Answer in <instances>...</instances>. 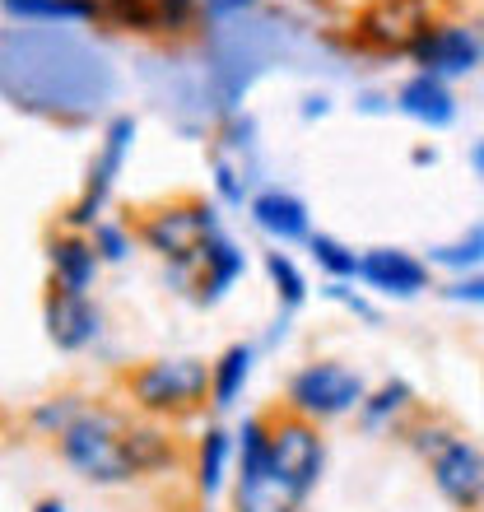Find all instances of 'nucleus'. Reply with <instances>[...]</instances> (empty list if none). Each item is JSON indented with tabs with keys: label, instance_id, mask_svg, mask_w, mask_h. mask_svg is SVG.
Returning <instances> with one entry per match:
<instances>
[{
	"label": "nucleus",
	"instance_id": "9b49d317",
	"mask_svg": "<svg viewBox=\"0 0 484 512\" xmlns=\"http://www.w3.org/2000/svg\"><path fill=\"white\" fill-rule=\"evenodd\" d=\"M131 140H135V122L131 117H117V122L108 126V135H103V154H98V163L89 168V182H84L80 201L66 210L70 229H94L98 224V210H103L112 182H117V168H121V159H126Z\"/></svg>",
	"mask_w": 484,
	"mask_h": 512
},
{
	"label": "nucleus",
	"instance_id": "39448f33",
	"mask_svg": "<svg viewBox=\"0 0 484 512\" xmlns=\"http://www.w3.org/2000/svg\"><path fill=\"white\" fill-rule=\"evenodd\" d=\"M219 233L215 205L196 201V196H182V201H168L159 210H149L140 219V238H145L149 252H159L177 275H191L196 261H201L205 243Z\"/></svg>",
	"mask_w": 484,
	"mask_h": 512
},
{
	"label": "nucleus",
	"instance_id": "6e6552de",
	"mask_svg": "<svg viewBox=\"0 0 484 512\" xmlns=\"http://www.w3.org/2000/svg\"><path fill=\"white\" fill-rule=\"evenodd\" d=\"M363 396H368V382L354 373V368L336 364V359H317V364H303L284 387V410L312 419V424H326V419H340L359 410Z\"/></svg>",
	"mask_w": 484,
	"mask_h": 512
},
{
	"label": "nucleus",
	"instance_id": "c85d7f7f",
	"mask_svg": "<svg viewBox=\"0 0 484 512\" xmlns=\"http://www.w3.org/2000/svg\"><path fill=\"white\" fill-rule=\"evenodd\" d=\"M94 247L103 261H121V256L131 252V247H126V233H121L117 224H103V219L94 224Z\"/></svg>",
	"mask_w": 484,
	"mask_h": 512
},
{
	"label": "nucleus",
	"instance_id": "dca6fc26",
	"mask_svg": "<svg viewBox=\"0 0 484 512\" xmlns=\"http://www.w3.org/2000/svg\"><path fill=\"white\" fill-rule=\"evenodd\" d=\"M47 261H52V289H66V294H84L94 284L98 270V247L94 238H80V233H61L47 247Z\"/></svg>",
	"mask_w": 484,
	"mask_h": 512
},
{
	"label": "nucleus",
	"instance_id": "f3484780",
	"mask_svg": "<svg viewBox=\"0 0 484 512\" xmlns=\"http://www.w3.org/2000/svg\"><path fill=\"white\" fill-rule=\"evenodd\" d=\"M242 247L238 243H229L224 233H215L210 243H205V252H201V261H196V294H201V303H215V298H224L233 289V280L242 275Z\"/></svg>",
	"mask_w": 484,
	"mask_h": 512
},
{
	"label": "nucleus",
	"instance_id": "f704fd0d",
	"mask_svg": "<svg viewBox=\"0 0 484 512\" xmlns=\"http://www.w3.org/2000/svg\"><path fill=\"white\" fill-rule=\"evenodd\" d=\"M410 159H415V163H419V168H424V163H433V159H438V154H433V149H429V145H419V149H415V154H410Z\"/></svg>",
	"mask_w": 484,
	"mask_h": 512
},
{
	"label": "nucleus",
	"instance_id": "c756f323",
	"mask_svg": "<svg viewBox=\"0 0 484 512\" xmlns=\"http://www.w3.org/2000/svg\"><path fill=\"white\" fill-rule=\"evenodd\" d=\"M326 294L336 298V303H345V308H350V312H359L363 322H377V308H373V303H368V298H359V294H354V289H345V280H331V284H326Z\"/></svg>",
	"mask_w": 484,
	"mask_h": 512
},
{
	"label": "nucleus",
	"instance_id": "f257e3e1",
	"mask_svg": "<svg viewBox=\"0 0 484 512\" xmlns=\"http://www.w3.org/2000/svg\"><path fill=\"white\" fill-rule=\"evenodd\" d=\"M0 94L28 112L84 117L112 94V75L66 33H0Z\"/></svg>",
	"mask_w": 484,
	"mask_h": 512
},
{
	"label": "nucleus",
	"instance_id": "b1692460",
	"mask_svg": "<svg viewBox=\"0 0 484 512\" xmlns=\"http://www.w3.org/2000/svg\"><path fill=\"white\" fill-rule=\"evenodd\" d=\"M266 275H270V284H275V294H280V303H284V312H294L303 298H308V280H303V270L294 266V256L289 252H266Z\"/></svg>",
	"mask_w": 484,
	"mask_h": 512
},
{
	"label": "nucleus",
	"instance_id": "393cba45",
	"mask_svg": "<svg viewBox=\"0 0 484 512\" xmlns=\"http://www.w3.org/2000/svg\"><path fill=\"white\" fill-rule=\"evenodd\" d=\"M19 19H84V0H0Z\"/></svg>",
	"mask_w": 484,
	"mask_h": 512
},
{
	"label": "nucleus",
	"instance_id": "a878e982",
	"mask_svg": "<svg viewBox=\"0 0 484 512\" xmlns=\"http://www.w3.org/2000/svg\"><path fill=\"white\" fill-rule=\"evenodd\" d=\"M84 410H89V405H80L75 396H56V401H47V405H38V410H33V424L61 438V433H66L70 424L84 415Z\"/></svg>",
	"mask_w": 484,
	"mask_h": 512
},
{
	"label": "nucleus",
	"instance_id": "9d476101",
	"mask_svg": "<svg viewBox=\"0 0 484 512\" xmlns=\"http://www.w3.org/2000/svg\"><path fill=\"white\" fill-rule=\"evenodd\" d=\"M424 75H438V80H461L471 70L484 66V42L475 24H461V19H433V28L419 38V47L410 52Z\"/></svg>",
	"mask_w": 484,
	"mask_h": 512
},
{
	"label": "nucleus",
	"instance_id": "cd10ccee",
	"mask_svg": "<svg viewBox=\"0 0 484 512\" xmlns=\"http://www.w3.org/2000/svg\"><path fill=\"white\" fill-rule=\"evenodd\" d=\"M452 303H466V308H484V275L475 270V275H457V280L443 289Z\"/></svg>",
	"mask_w": 484,
	"mask_h": 512
},
{
	"label": "nucleus",
	"instance_id": "473e14b6",
	"mask_svg": "<svg viewBox=\"0 0 484 512\" xmlns=\"http://www.w3.org/2000/svg\"><path fill=\"white\" fill-rule=\"evenodd\" d=\"M247 5H256V0H205L210 14H233V10H247Z\"/></svg>",
	"mask_w": 484,
	"mask_h": 512
},
{
	"label": "nucleus",
	"instance_id": "4be33fe9",
	"mask_svg": "<svg viewBox=\"0 0 484 512\" xmlns=\"http://www.w3.org/2000/svg\"><path fill=\"white\" fill-rule=\"evenodd\" d=\"M177 461V447L168 433L149 429V424H131V466L135 475H149V471H163Z\"/></svg>",
	"mask_w": 484,
	"mask_h": 512
},
{
	"label": "nucleus",
	"instance_id": "2eb2a0df",
	"mask_svg": "<svg viewBox=\"0 0 484 512\" xmlns=\"http://www.w3.org/2000/svg\"><path fill=\"white\" fill-rule=\"evenodd\" d=\"M47 336L56 350H84L98 336V312L84 303V294L52 289L47 294Z\"/></svg>",
	"mask_w": 484,
	"mask_h": 512
},
{
	"label": "nucleus",
	"instance_id": "ddd939ff",
	"mask_svg": "<svg viewBox=\"0 0 484 512\" xmlns=\"http://www.w3.org/2000/svg\"><path fill=\"white\" fill-rule=\"evenodd\" d=\"M396 112H405L410 122L429 126V131H443V126L457 122V98H452V84L438 80V75L415 70V75L396 89Z\"/></svg>",
	"mask_w": 484,
	"mask_h": 512
},
{
	"label": "nucleus",
	"instance_id": "7ed1b4c3",
	"mask_svg": "<svg viewBox=\"0 0 484 512\" xmlns=\"http://www.w3.org/2000/svg\"><path fill=\"white\" fill-rule=\"evenodd\" d=\"M308 494L289 485L270 466V419L247 415L238 429V480H233V512H303Z\"/></svg>",
	"mask_w": 484,
	"mask_h": 512
},
{
	"label": "nucleus",
	"instance_id": "20e7f679",
	"mask_svg": "<svg viewBox=\"0 0 484 512\" xmlns=\"http://www.w3.org/2000/svg\"><path fill=\"white\" fill-rule=\"evenodd\" d=\"M61 457L98 485H121L135 480L131 466V419L112 410H84L66 433H61Z\"/></svg>",
	"mask_w": 484,
	"mask_h": 512
},
{
	"label": "nucleus",
	"instance_id": "c9c22d12",
	"mask_svg": "<svg viewBox=\"0 0 484 512\" xmlns=\"http://www.w3.org/2000/svg\"><path fill=\"white\" fill-rule=\"evenodd\" d=\"M33 512H66V503H56V499H47V503H38Z\"/></svg>",
	"mask_w": 484,
	"mask_h": 512
},
{
	"label": "nucleus",
	"instance_id": "6ab92c4d",
	"mask_svg": "<svg viewBox=\"0 0 484 512\" xmlns=\"http://www.w3.org/2000/svg\"><path fill=\"white\" fill-rule=\"evenodd\" d=\"M229 457H233V438L219 424L201 433V447H196V489L205 499H215L224 489V471H229Z\"/></svg>",
	"mask_w": 484,
	"mask_h": 512
},
{
	"label": "nucleus",
	"instance_id": "423d86ee",
	"mask_svg": "<svg viewBox=\"0 0 484 512\" xmlns=\"http://www.w3.org/2000/svg\"><path fill=\"white\" fill-rule=\"evenodd\" d=\"M131 401L154 419H182L210 401V364L201 359H154L126 378Z\"/></svg>",
	"mask_w": 484,
	"mask_h": 512
},
{
	"label": "nucleus",
	"instance_id": "7c9ffc66",
	"mask_svg": "<svg viewBox=\"0 0 484 512\" xmlns=\"http://www.w3.org/2000/svg\"><path fill=\"white\" fill-rule=\"evenodd\" d=\"M396 103H387L382 94H359V112H368V117H377V112H391Z\"/></svg>",
	"mask_w": 484,
	"mask_h": 512
},
{
	"label": "nucleus",
	"instance_id": "bb28decb",
	"mask_svg": "<svg viewBox=\"0 0 484 512\" xmlns=\"http://www.w3.org/2000/svg\"><path fill=\"white\" fill-rule=\"evenodd\" d=\"M215 187H219V196H224L229 205H242V201H247V177H242L238 168L224 159V154H215Z\"/></svg>",
	"mask_w": 484,
	"mask_h": 512
},
{
	"label": "nucleus",
	"instance_id": "2f4dec72",
	"mask_svg": "<svg viewBox=\"0 0 484 512\" xmlns=\"http://www.w3.org/2000/svg\"><path fill=\"white\" fill-rule=\"evenodd\" d=\"M331 112V98L326 94H308L303 98V117H326Z\"/></svg>",
	"mask_w": 484,
	"mask_h": 512
},
{
	"label": "nucleus",
	"instance_id": "a211bd4d",
	"mask_svg": "<svg viewBox=\"0 0 484 512\" xmlns=\"http://www.w3.org/2000/svg\"><path fill=\"white\" fill-rule=\"evenodd\" d=\"M247 378H252V345H229V350L210 364V405H215V410H233V401L242 396Z\"/></svg>",
	"mask_w": 484,
	"mask_h": 512
},
{
	"label": "nucleus",
	"instance_id": "aec40b11",
	"mask_svg": "<svg viewBox=\"0 0 484 512\" xmlns=\"http://www.w3.org/2000/svg\"><path fill=\"white\" fill-rule=\"evenodd\" d=\"M415 405V391H410V382H401V378H387L382 387H373L368 396H363V405H359V424L368 433H377L382 424H391L396 415H405Z\"/></svg>",
	"mask_w": 484,
	"mask_h": 512
},
{
	"label": "nucleus",
	"instance_id": "5701e85b",
	"mask_svg": "<svg viewBox=\"0 0 484 512\" xmlns=\"http://www.w3.org/2000/svg\"><path fill=\"white\" fill-rule=\"evenodd\" d=\"M308 252H312V261L331 275V280H354L359 275V261L363 256L354 252V247H345L340 238H331V233H312L308 238Z\"/></svg>",
	"mask_w": 484,
	"mask_h": 512
},
{
	"label": "nucleus",
	"instance_id": "f8f14e48",
	"mask_svg": "<svg viewBox=\"0 0 484 512\" xmlns=\"http://www.w3.org/2000/svg\"><path fill=\"white\" fill-rule=\"evenodd\" d=\"M359 280L387 298H415L429 289V261H419L405 247H373L359 261Z\"/></svg>",
	"mask_w": 484,
	"mask_h": 512
},
{
	"label": "nucleus",
	"instance_id": "f03ea898",
	"mask_svg": "<svg viewBox=\"0 0 484 512\" xmlns=\"http://www.w3.org/2000/svg\"><path fill=\"white\" fill-rule=\"evenodd\" d=\"M410 447L429 461V475L438 494L461 512L484 508V447L471 443L466 433H457L447 419L429 415L410 429Z\"/></svg>",
	"mask_w": 484,
	"mask_h": 512
},
{
	"label": "nucleus",
	"instance_id": "1a4fd4ad",
	"mask_svg": "<svg viewBox=\"0 0 484 512\" xmlns=\"http://www.w3.org/2000/svg\"><path fill=\"white\" fill-rule=\"evenodd\" d=\"M270 466H275L289 485L312 494L317 480H322V466H326V443H322V433H317V424L294 415V410H284V415L270 419Z\"/></svg>",
	"mask_w": 484,
	"mask_h": 512
},
{
	"label": "nucleus",
	"instance_id": "0eeeda50",
	"mask_svg": "<svg viewBox=\"0 0 484 512\" xmlns=\"http://www.w3.org/2000/svg\"><path fill=\"white\" fill-rule=\"evenodd\" d=\"M433 19V0H368L350 19V42L368 56H410Z\"/></svg>",
	"mask_w": 484,
	"mask_h": 512
},
{
	"label": "nucleus",
	"instance_id": "412c9836",
	"mask_svg": "<svg viewBox=\"0 0 484 512\" xmlns=\"http://www.w3.org/2000/svg\"><path fill=\"white\" fill-rule=\"evenodd\" d=\"M429 266L457 270V275H475V270L484 266V224H471V229L461 233L457 243L429 247Z\"/></svg>",
	"mask_w": 484,
	"mask_h": 512
},
{
	"label": "nucleus",
	"instance_id": "72a5a7b5",
	"mask_svg": "<svg viewBox=\"0 0 484 512\" xmlns=\"http://www.w3.org/2000/svg\"><path fill=\"white\" fill-rule=\"evenodd\" d=\"M471 168L484 177V140H475V145H471Z\"/></svg>",
	"mask_w": 484,
	"mask_h": 512
},
{
	"label": "nucleus",
	"instance_id": "4468645a",
	"mask_svg": "<svg viewBox=\"0 0 484 512\" xmlns=\"http://www.w3.org/2000/svg\"><path fill=\"white\" fill-rule=\"evenodd\" d=\"M252 219L256 229L270 233L275 243H308L312 229H308V205L289 196V191L270 187V191H256L252 196Z\"/></svg>",
	"mask_w": 484,
	"mask_h": 512
}]
</instances>
